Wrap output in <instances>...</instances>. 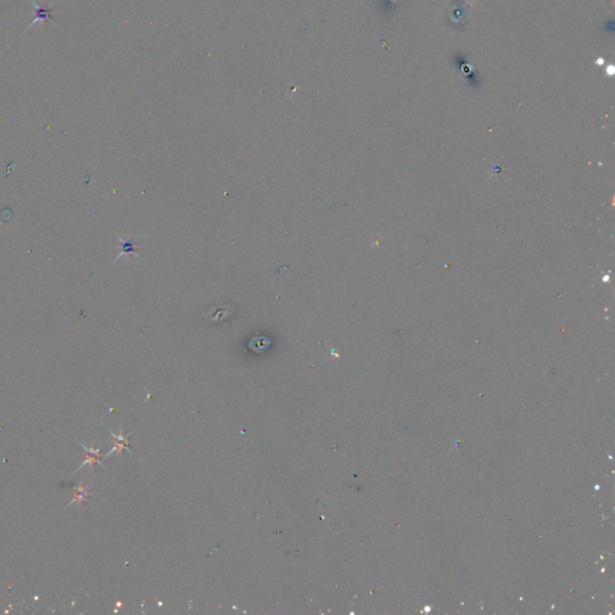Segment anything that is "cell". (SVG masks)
<instances>
[{
  "instance_id": "obj_1",
  "label": "cell",
  "mask_w": 615,
  "mask_h": 615,
  "mask_svg": "<svg viewBox=\"0 0 615 615\" xmlns=\"http://www.w3.org/2000/svg\"><path fill=\"white\" fill-rule=\"evenodd\" d=\"M29 1H30V4H32L33 6H34V9H35V11H34V19H33L32 23H30L29 26L27 27L26 30L30 29V28H32L33 26H35V24H38V23L41 24V26L44 27V23H46L47 21H51V16L53 15L52 5L44 4V5H41V6H39V5L35 4V2L33 1V0H29ZM52 23H53V22H52ZM53 24H54V23H53Z\"/></svg>"
},
{
  "instance_id": "obj_2",
  "label": "cell",
  "mask_w": 615,
  "mask_h": 615,
  "mask_svg": "<svg viewBox=\"0 0 615 615\" xmlns=\"http://www.w3.org/2000/svg\"><path fill=\"white\" fill-rule=\"evenodd\" d=\"M81 446H82V447H83V449H85V453H86V459H85V461H83L82 465H81L80 468L77 469V470H80V469H82L83 466L87 465V464H88V465H90V466H94L95 464L99 463L100 465H102L101 461H99V457H100V448H96V449H95V447H94V444H93V443H91V446H90V447H86L85 444H82V443H81ZM102 466H103V465H102ZM103 468H105V466H103Z\"/></svg>"
},
{
  "instance_id": "obj_3",
  "label": "cell",
  "mask_w": 615,
  "mask_h": 615,
  "mask_svg": "<svg viewBox=\"0 0 615 615\" xmlns=\"http://www.w3.org/2000/svg\"><path fill=\"white\" fill-rule=\"evenodd\" d=\"M89 495V488L88 487H83L82 482L78 483V485L76 488H74V493H72V500L69 502L68 506H71L72 504H76L82 507V504L85 501H87V497Z\"/></svg>"
}]
</instances>
